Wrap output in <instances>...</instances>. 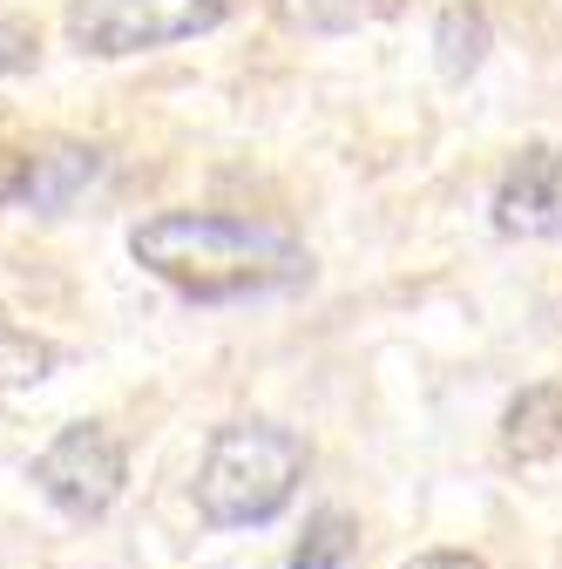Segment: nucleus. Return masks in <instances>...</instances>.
Returning <instances> with one entry per match:
<instances>
[{"mask_svg":"<svg viewBox=\"0 0 562 569\" xmlns=\"http://www.w3.org/2000/svg\"><path fill=\"white\" fill-rule=\"evenodd\" d=\"M129 258L197 306L292 292L312 278L305 244L251 218H224V210H157L129 231Z\"/></svg>","mask_w":562,"mask_h":569,"instance_id":"obj_1","label":"nucleus"},{"mask_svg":"<svg viewBox=\"0 0 562 569\" xmlns=\"http://www.w3.org/2000/svg\"><path fill=\"white\" fill-rule=\"evenodd\" d=\"M312 455L292 427L271 420H231L210 435L197 461V516L210 529H264L271 516L292 509Z\"/></svg>","mask_w":562,"mask_h":569,"instance_id":"obj_2","label":"nucleus"},{"mask_svg":"<svg viewBox=\"0 0 562 569\" xmlns=\"http://www.w3.org/2000/svg\"><path fill=\"white\" fill-rule=\"evenodd\" d=\"M231 0H68V41L82 54L122 61V54H150L170 41H197L210 28H224Z\"/></svg>","mask_w":562,"mask_h":569,"instance_id":"obj_3","label":"nucleus"},{"mask_svg":"<svg viewBox=\"0 0 562 569\" xmlns=\"http://www.w3.org/2000/svg\"><path fill=\"white\" fill-rule=\"evenodd\" d=\"M129 481V455L122 441L109 435L102 420H76L34 455V488L68 516V522H96L116 509V495Z\"/></svg>","mask_w":562,"mask_h":569,"instance_id":"obj_4","label":"nucleus"},{"mask_svg":"<svg viewBox=\"0 0 562 569\" xmlns=\"http://www.w3.org/2000/svg\"><path fill=\"white\" fill-rule=\"evenodd\" d=\"M96 183H102V150L96 142L54 136V142H34V150H21L8 170H0V203L34 210V218H61V210H76Z\"/></svg>","mask_w":562,"mask_h":569,"instance_id":"obj_5","label":"nucleus"},{"mask_svg":"<svg viewBox=\"0 0 562 569\" xmlns=\"http://www.w3.org/2000/svg\"><path fill=\"white\" fill-rule=\"evenodd\" d=\"M495 231L502 238H562V150L529 142L495 183Z\"/></svg>","mask_w":562,"mask_h":569,"instance_id":"obj_6","label":"nucleus"},{"mask_svg":"<svg viewBox=\"0 0 562 569\" xmlns=\"http://www.w3.org/2000/svg\"><path fill=\"white\" fill-rule=\"evenodd\" d=\"M502 448L522 455V461H542L562 448V380H535L509 400L502 413Z\"/></svg>","mask_w":562,"mask_h":569,"instance_id":"obj_7","label":"nucleus"},{"mask_svg":"<svg viewBox=\"0 0 562 569\" xmlns=\"http://www.w3.org/2000/svg\"><path fill=\"white\" fill-rule=\"evenodd\" d=\"M488 41H495V28H488L481 0H454V8H441V21H434V61H441V76L468 82L474 68L488 61Z\"/></svg>","mask_w":562,"mask_h":569,"instance_id":"obj_8","label":"nucleus"},{"mask_svg":"<svg viewBox=\"0 0 562 569\" xmlns=\"http://www.w3.org/2000/svg\"><path fill=\"white\" fill-rule=\"evenodd\" d=\"M353 549H360L353 516L319 509V516L305 522V536H299V549H292V562H285V569H345V562H353Z\"/></svg>","mask_w":562,"mask_h":569,"instance_id":"obj_9","label":"nucleus"},{"mask_svg":"<svg viewBox=\"0 0 562 569\" xmlns=\"http://www.w3.org/2000/svg\"><path fill=\"white\" fill-rule=\"evenodd\" d=\"M61 367V346L21 326H0V387H34Z\"/></svg>","mask_w":562,"mask_h":569,"instance_id":"obj_10","label":"nucleus"},{"mask_svg":"<svg viewBox=\"0 0 562 569\" xmlns=\"http://www.w3.org/2000/svg\"><path fill=\"white\" fill-rule=\"evenodd\" d=\"M271 8L299 34H345V28H360L373 14V0H271Z\"/></svg>","mask_w":562,"mask_h":569,"instance_id":"obj_11","label":"nucleus"},{"mask_svg":"<svg viewBox=\"0 0 562 569\" xmlns=\"http://www.w3.org/2000/svg\"><path fill=\"white\" fill-rule=\"evenodd\" d=\"M34 61H41V41H34V28H21L14 14H0V76H28Z\"/></svg>","mask_w":562,"mask_h":569,"instance_id":"obj_12","label":"nucleus"},{"mask_svg":"<svg viewBox=\"0 0 562 569\" xmlns=\"http://www.w3.org/2000/svg\"><path fill=\"white\" fill-rule=\"evenodd\" d=\"M400 569H488L481 556H468V549H420L413 562H400Z\"/></svg>","mask_w":562,"mask_h":569,"instance_id":"obj_13","label":"nucleus"}]
</instances>
